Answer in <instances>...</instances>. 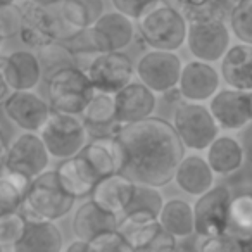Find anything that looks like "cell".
I'll return each mask as SVG.
<instances>
[{"instance_id": "816d5d0a", "label": "cell", "mask_w": 252, "mask_h": 252, "mask_svg": "<svg viewBox=\"0 0 252 252\" xmlns=\"http://www.w3.org/2000/svg\"><path fill=\"white\" fill-rule=\"evenodd\" d=\"M0 251H2V247H0Z\"/></svg>"}, {"instance_id": "277c9868", "label": "cell", "mask_w": 252, "mask_h": 252, "mask_svg": "<svg viewBox=\"0 0 252 252\" xmlns=\"http://www.w3.org/2000/svg\"><path fill=\"white\" fill-rule=\"evenodd\" d=\"M94 94L90 78L78 66L64 67L49 78V105L52 111L81 114Z\"/></svg>"}, {"instance_id": "d6986e66", "label": "cell", "mask_w": 252, "mask_h": 252, "mask_svg": "<svg viewBox=\"0 0 252 252\" xmlns=\"http://www.w3.org/2000/svg\"><path fill=\"white\" fill-rule=\"evenodd\" d=\"M81 121H83L87 135H90L92 138L112 137L118 133L121 123L118 121V116H116L114 94L95 92L92 100L81 112Z\"/></svg>"}, {"instance_id": "f35d334b", "label": "cell", "mask_w": 252, "mask_h": 252, "mask_svg": "<svg viewBox=\"0 0 252 252\" xmlns=\"http://www.w3.org/2000/svg\"><path fill=\"white\" fill-rule=\"evenodd\" d=\"M21 26V9L16 4L2 5L0 7V36L4 40L19 35Z\"/></svg>"}, {"instance_id": "f546056e", "label": "cell", "mask_w": 252, "mask_h": 252, "mask_svg": "<svg viewBox=\"0 0 252 252\" xmlns=\"http://www.w3.org/2000/svg\"><path fill=\"white\" fill-rule=\"evenodd\" d=\"M161 226L176 238H187L195 233L193 206L183 199H169L158 214Z\"/></svg>"}, {"instance_id": "d4e9b609", "label": "cell", "mask_w": 252, "mask_h": 252, "mask_svg": "<svg viewBox=\"0 0 252 252\" xmlns=\"http://www.w3.org/2000/svg\"><path fill=\"white\" fill-rule=\"evenodd\" d=\"M12 249L16 252H59L64 249V238L54 221L28 220L21 240Z\"/></svg>"}, {"instance_id": "7bdbcfd3", "label": "cell", "mask_w": 252, "mask_h": 252, "mask_svg": "<svg viewBox=\"0 0 252 252\" xmlns=\"http://www.w3.org/2000/svg\"><path fill=\"white\" fill-rule=\"evenodd\" d=\"M238 142H240L242 149H244L245 159H247V162L252 166V121L247 123L240 130V138H238Z\"/></svg>"}, {"instance_id": "ee69618b", "label": "cell", "mask_w": 252, "mask_h": 252, "mask_svg": "<svg viewBox=\"0 0 252 252\" xmlns=\"http://www.w3.org/2000/svg\"><path fill=\"white\" fill-rule=\"evenodd\" d=\"M66 252H90V247H88L87 240H81V238H76L74 242H71L66 247Z\"/></svg>"}, {"instance_id": "ac0fdd59", "label": "cell", "mask_w": 252, "mask_h": 252, "mask_svg": "<svg viewBox=\"0 0 252 252\" xmlns=\"http://www.w3.org/2000/svg\"><path fill=\"white\" fill-rule=\"evenodd\" d=\"M78 154L90 164L98 180L112 173H121L125 168V151L118 137H97L83 145Z\"/></svg>"}, {"instance_id": "4316f807", "label": "cell", "mask_w": 252, "mask_h": 252, "mask_svg": "<svg viewBox=\"0 0 252 252\" xmlns=\"http://www.w3.org/2000/svg\"><path fill=\"white\" fill-rule=\"evenodd\" d=\"M118 214L109 213L102 209L94 200H87L76 209L73 216V233L81 240H92L95 235L105 230H116L118 228Z\"/></svg>"}, {"instance_id": "2e32d148", "label": "cell", "mask_w": 252, "mask_h": 252, "mask_svg": "<svg viewBox=\"0 0 252 252\" xmlns=\"http://www.w3.org/2000/svg\"><path fill=\"white\" fill-rule=\"evenodd\" d=\"M221 74L206 61H190L182 67L178 80L180 97L190 102L209 100L220 90Z\"/></svg>"}, {"instance_id": "8d00e7d4", "label": "cell", "mask_w": 252, "mask_h": 252, "mask_svg": "<svg viewBox=\"0 0 252 252\" xmlns=\"http://www.w3.org/2000/svg\"><path fill=\"white\" fill-rule=\"evenodd\" d=\"M26 216L18 211L0 214V247H14L26 230Z\"/></svg>"}, {"instance_id": "8992f818", "label": "cell", "mask_w": 252, "mask_h": 252, "mask_svg": "<svg viewBox=\"0 0 252 252\" xmlns=\"http://www.w3.org/2000/svg\"><path fill=\"white\" fill-rule=\"evenodd\" d=\"M173 126L185 149L192 151H206L220 133V126L211 114L209 107L200 102L187 100L176 105Z\"/></svg>"}, {"instance_id": "4dcf8cb0", "label": "cell", "mask_w": 252, "mask_h": 252, "mask_svg": "<svg viewBox=\"0 0 252 252\" xmlns=\"http://www.w3.org/2000/svg\"><path fill=\"white\" fill-rule=\"evenodd\" d=\"M61 14L73 28H90L104 14V0H61Z\"/></svg>"}, {"instance_id": "d590c367", "label": "cell", "mask_w": 252, "mask_h": 252, "mask_svg": "<svg viewBox=\"0 0 252 252\" xmlns=\"http://www.w3.org/2000/svg\"><path fill=\"white\" fill-rule=\"evenodd\" d=\"M162 204H164V199H162V193L159 192L158 187L135 182L133 195H131V199H130V204L126 206L125 213H131V211H149V213H154L156 216H158Z\"/></svg>"}, {"instance_id": "9a60e30c", "label": "cell", "mask_w": 252, "mask_h": 252, "mask_svg": "<svg viewBox=\"0 0 252 252\" xmlns=\"http://www.w3.org/2000/svg\"><path fill=\"white\" fill-rule=\"evenodd\" d=\"M12 123L25 131H38L50 114V105L33 90H14L2 104Z\"/></svg>"}, {"instance_id": "f1b7e54d", "label": "cell", "mask_w": 252, "mask_h": 252, "mask_svg": "<svg viewBox=\"0 0 252 252\" xmlns=\"http://www.w3.org/2000/svg\"><path fill=\"white\" fill-rule=\"evenodd\" d=\"M224 233L231 235L242 242L245 251L252 247V192H244L233 195L228 206L226 230Z\"/></svg>"}, {"instance_id": "f6af8a7d", "label": "cell", "mask_w": 252, "mask_h": 252, "mask_svg": "<svg viewBox=\"0 0 252 252\" xmlns=\"http://www.w3.org/2000/svg\"><path fill=\"white\" fill-rule=\"evenodd\" d=\"M11 94V87H9L7 80H5L4 73H2V67H0V105L4 104V100Z\"/></svg>"}, {"instance_id": "5bb4252c", "label": "cell", "mask_w": 252, "mask_h": 252, "mask_svg": "<svg viewBox=\"0 0 252 252\" xmlns=\"http://www.w3.org/2000/svg\"><path fill=\"white\" fill-rule=\"evenodd\" d=\"M92 42L97 52H116L130 45L135 36V26L131 18L119 11L104 12L88 28Z\"/></svg>"}, {"instance_id": "1f68e13d", "label": "cell", "mask_w": 252, "mask_h": 252, "mask_svg": "<svg viewBox=\"0 0 252 252\" xmlns=\"http://www.w3.org/2000/svg\"><path fill=\"white\" fill-rule=\"evenodd\" d=\"M36 56H38L40 66H42V76L47 81L57 71L64 69V67L76 66V56H74V52L66 43L59 42V40H56V42L49 43L45 47H40Z\"/></svg>"}, {"instance_id": "4fadbf2b", "label": "cell", "mask_w": 252, "mask_h": 252, "mask_svg": "<svg viewBox=\"0 0 252 252\" xmlns=\"http://www.w3.org/2000/svg\"><path fill=\"white\" fill-rule=\"evenodd\" d=\"M21 9V26H19V38L25 45L32 49H40L49 43L59 40L61 23L45 5L35 4L26 0L19 5Z\"/></svg>"}, {"instance_id": "836d02e7", "label": "cell", "mask_w": 252, "mask_h": 252, "mask_svg": "<svg viewBox=\"0 0 252 252\" xmlns=\"http://www.w3.org/2000/svg\"><path fill=\"white\" fill-rule=\"evenodd\" d=\"M230 32L242 43L252 45V0H237L228 18Z\"/></svg>"}, {"instance_id": "52a82bcc", "label": "cell", "mask_w": 252, "mask_h": 252, "mask_svg": "<svg viewBox=\"0 0 252 252\" xmlns=\"http://www.w3.org/2000/svg\"><path fill=\"white\" fill-rule=\"evenodd\" d=\"M2 161V169L33 180L47 169L50 154L40 135H35V131H25L12 140Z\"/></svg>"}, {"instance_id": "484cf974", "label": "cell", "mask_w": 252, "mask_h": 252, "mask_svg": "<svg viewBox=\"0 0 252 252\" xmlns=\"http://www.w3.org/2000/svg\"><path fill=\"white\" fill-rule=\"evenodd\" d=\"M56 171L64 190L73 197H76V199L90 197L92 190L98 182V176L95 175L90 164L80 154L63 159V162H61Z\"/></svg>"}, {"instance_id": "30bf717a", "label": "cell", "mask_w": 252, "mask_h": 252, "mask_svg": "<svg viewBox=\"0 0 252 252\" xmlns=\"http://www.w3.org/2000/svg\"><path fill=\"white\" fill-rule=\"evenodd\" d=\"M182 59L171 50L152 49L144 54L137 64V76L156 94H166L178 87L182 74Z\"/></svg>"}, {"instance_id": "f907efd6", "label": "cell", "mask_w": 252, "mask_h": 252, "mask_svg": "<svg viewBox=\"0 0 252 252\" xmlns=\"http://www.w3.org/2000/svg\"><path fill=\"white\" fill-rule=\"evenodd\" d=\"M2 42H4V38H2V36H0V47H2Z\"/></svg>"}, {"instance_id": "681fc988", "label": "cell", "mask_w": 252, "mask_h": 252, "mask_svg": "<svg viewBox=\"0 0 252 252\" xmlns=\"http://www.w3.org/2000/svg\"><path fill=\"white\" fill-rule=\"evenodd\" d=\"M16 0H0V7H2V5H9V4H14Z\"/></svg>"}, {"instance_id": "44dd1931", "label": "cell", "mask_w": 252, "mask_h": 252, "mask_svg": "<svg viewBox=\"0 0 252 252\" xmlns=\"http://www.w3.org/2000/svg\"><path fill=\"white\" fill-rule=\"evenodd\" d=\"M135 182L125 173H112L109 176H104L97 182L90 193V199L102 209L109 213H125L126 206L130 204V199L133 195Z\"/></svg>"}, {"instance_id": "5b68a950", "label": "cell", "mask_w": 252, "mask_h": 252, "mask_svg": "<svg viewBox=\"0 0 252 252\" xmlns=\"http://www.w3.org/2000/svg\"><path fill=\"white\" fill-rule=\"evenodd\" d=\"M38 131L49 154L56 159L73 158L87 144V130L76 114L50 111Z\"/></svg>"}, {"instance_id": "ffe728a7", "label": "cell", "mask_w": 252, "mask_h": 252, "mask_svg": "<svg viewBox=\"0 0 252 252\" xmlns=\"http://www.w3.org/2000/svg\"><path fill=\"white\" fill-rule=\"evenodd\" d=\"M0 67L11 90H33L43 78L38 56L30 50H16L2 57Z\"/></svg>"}, {"instance_id": "b9f144b4", "label": "cell", "mask_w": 252, "mask_h": 252, "mask_svg": "<svg viewBox=\"0 0 252 252\" xmlns=\"http://www.w3.org/2000/svg\"><path fill=\"white\" fill-rule=\"evenodd\" d=\"M175 249H176V237H173L171 233H168V231L162 228V230L158 233V237L154 238V242H152L149 252L175 251Z\"/></svg>"}, {"instance_id": "9c48e42d", "label": "cell", "mask_w": 252, "mask_h": 252, "mask_svg": "<svg viewBox=\"0 0 252 252\" xmlns=\"http://www.w3.org/2000/svg\"><path fill=\"white\" fill-rule=\"evenodd\" d=\"M231 197L233 195L230 189L224 185H213L207 192L197 197L193 204V223L197 237L207 238L224 233Z\"/></svg>"}, {"instance_id": "ab89813d", "label": "cell", "mask_w": 252, "mask_h": 252, "mask_svg": "<svg viewBox=\"0 0 252 252\" xmlns=\"http://www.w3.org/2000/svg\"><path fill=\"white\" fill-rule=\"evenodd\" d=\"M200 251L202 252H237V251H245L244 244L238 242L237 238H233L228 233H220L214 237L202 238L200 244Z\"/></svg>"}, {"instance_id": "3957f363", "label": "cell", "mask_w": 252, "mask_h": 252, "mask_svg": "<svg viewBox=\"0 0 252 252\" xmlns=\"http://www.w3.org/2000/svg\"><path fill=\"white\" fill-rule=\"evenodd\" d=\"M138 32L151 49L158 50H178L185 45L189 23L182 9L169 5L168 2L159 0L144 16L137 19Z\"/></svg>"}, {"instance_id": "60d3db41", "label": "cell", "mask_w": 252, "mask_h": 252, "mask_svg": "<svg viewBox=\"0 0 252 252\" xmlns=\"http://www.w3.org/2000/svg\"><path fill=\"white\" fill-rule=\"evenodd\" d=\"M111 2L116 11L123 12L131 19H138L149 9L154 7L159 0H111Z\"/></svg>"}, {"instance_id": "cb8c5ba5", "label": "cell", "mask_w": 252, "mask_h": 252, "mask_svg": "<svg viewBox=\"0 0 252 252\" xmlns=\"http://www.w3.org/2000/svg\"><path fill=\"white\" fill-rule=\"evenodd\" d=\"M173 180L182 192L199 197L214 185V171L207 159L200 156H185L180 161Z\"/></svg>"}, {"instance_id": "7a4b0ae2", "label": "cell", "mask_w": 252, "mask_h": 252, "mask_svg": "<svg viewBox=\"0 0 252 252\" xmlns=\"http://www.w3.org/2000/svg\"><path fill=\"white\" fill-rule=\"evenodd\" d=\"M76 197L67 193L61 185L57 171H43L30 182L23 197L21 213L26 220L56 221L67 216L74 206Z\"/></svg>"}, {"instance_id": "7dc6e473", "label": "cell", "mask_w": 252, "mask_h": 252, "mask_svg": "<svg viewBox=\"0 0 252 252\" xmlns=\"http://www.w3.org/2000/svg\"><path fill=\"white\" fill-rule=\"evenodd\" d=\"M5 151H7V142H5V135H4V130H2V123H0V161L4 159Z\"/></svg>"}, {"instance_id": "e0dca14e", "label": "cell", "mask_w": 252, "mask_h": 252, "mask_svg": "<svg viewBox=\"0 0 252 252\" xmlns=\"http://www.w3.org/2000/svg\"><path fill=\"white\" fill-rule=\"evenodd\" d=\"M116 116L121 125L135 123L154 114L158 98L156 92L145 87L142 81H130L114 94Z\"/></svg>"}, {"instance_id": "ba28073f", "label": "cell", "mask_w": 252, "mask_h": 252, "mask_svg": "<svg viewBox=\"0 0 252 252\" xmlns=\"http://www.w3.org/2000/svg\"><path fill=\"white\" fill-rule=\"evenodd\" d=\"M85 73L88 74L95 92L116 94L133 80L135 67L128 56L116 52H97L92 57Z\"/></svg>"}, {"instance_id": "d6a6232c", "label": "cell", "mask_w": 252, "mask_h": 252, "mask_svg": "<svg viewBox=\"0 0 252 252\" xmlns=\"http://www.w3.org/2000/svg\"><path fill=\"white\" fill-rule=\"evenodd\" d=\"M32 180L2 169L0 173V214L18 211Z\"/></svg>"}, {"instance_id": "83f0119b", "label": "cell", "mask_w": 252, "mask_h": 252, "mask_svg": "<svg viewBox=\"0 0 252 252\" xmlns=\"http://www.w3.org/2000/svg\"><path fill=\"white\" fill-rule=\"evenodd\" d=\"M206 151V159L209 162L211 169L214 171V175H233L242 168L245 161L244 149H242L240 142L233 137H228V135H223V137L218 135Z\"/></svg>"}, {"instance_id": "603a6c76", "label": "cell", "mask_w": 252, "mask_h": 252, "mask_svg": "<svg viewBox=\"0 0 252 252\" xmlns=\"http://www.w3.org/2000/svg\"><path fill=\"white\" fill-rule=\"evenodd\" d=\"M118 230L133 251H149L162 226L154 213L131 211V213H125V218L119 220Z\"/></svg>"}, {"instance_id": "bcb514c9", "label": "cell", "mask_w": 252, "mask_h": 252, "mask_svg": "<svg viewBox=\"0 0 252 252\" xmlns=\"http://www.w3.org/2000/svg\"><path fill=\"white\" fill-rule=\"evenodd\" d=\"M206 0H176V4H180L182 9H187V7H197V5L204 4Z\"/></svg>"}, {"instance_id": "8fae6325", "label": "cell", "mask_w": 252, "mask_h": 252, "mask_svg": "<svg viewBox=\"0 0 252 252\" xmlns=\"http://www.w3.org/2000/svg\"><path fill=\"white\" fill-rule=\"evenodd\" d=\"M185 45L195 59L216 63L230 47L226 21H189Z\"/></svg>"}, {"instance_id": "c3c4849f", "label": "cell", "mask_w": 252, "mask_h": 252, "mask_svg": "<svg viewBox=\"0 0 252 252\" xmlns=\"http://www.w3.org/2000/svg\"><path fill=\"white\" fill-rule=\"evenodd\" d=\"M32 2H35V4H40V5H45V7H49V5H54V4H61V0H32Z\"/></svg>"}, {"instance_id": "7402d4cb", "label": "cell", "mask_w": 252, "mask_h": 252, "mask_svg": "<svg viewBox=\"0 0 252 252\" xmlns=\"http://www.w3.org/2000/svg\"><path fill=\"white\" fill-rule=\"evenodd\" d=\"M220 74L223 81L237 90L252 92V45H230L221 57Z\"/></svg>"}, {"instance_id": "7c38bea8", "label": "cell", "mask_w": 252, "mask_h": 252, "mask_svg": "<svg viewBox=\"0 0 252 252\" xmlns=\"http://www.w3.org/2000/svg\"><path fill=\"white\" fill-rule=\"evenodd\" d=\"M209 111L218 126L226 131H240L252 121V92L223 88L209 98Z\"/></svg>"}, {"instance_id": "74e56055", "label": "cell", "mask_w": 252, "mask_h": 252, "mask_svg": "<svg viewBox=\"0 0 252 252\" xmlns=\"http://www.w3.org/2000/svg\"><path fill=\"white\" fill-rule=\"evenodd\" d=\"M88 247L90 252H133L131 245L126 242L118 228L95 235L92 240H88Z\"/></svg>"}, {"instance_id": "6da1fadb", "label": "cell", "mask_w": 252, "mask_h": 252, "mask_svg": "<svg viewBox=\"0 0 252 252\" xmlns=\"http://www.w3.org/2000/svg\"><path fill=\"white\" fill-rule=\"evenodd\" d=\"M116 137L125 151L123 173L137 183L162 189L173 180L185 158V145L175 126L162 118L149 116L121 125Z\"/></svg>"}, {"instance_id": "e575fe53", "label": "cell", "mask_w": 252, "mask_h": 252, "mask_svg": "<svg viewBox=\"0 0 252 252\" xmlns=\"http://www.w3.org/2000/svg\"><path fill=\"white\" fill-rule=\"evenodd\" d=\"M233 7L231 0H206L197 7L182 9L183 16L189 21H228Z\"/></svg>"}]
</instances>
